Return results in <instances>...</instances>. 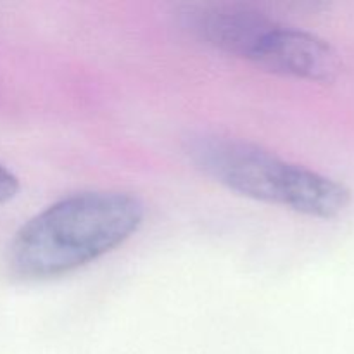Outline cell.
<instances>
[{
  "label": "cell",
  "instance_id": "obj_1",
  "mask_svg": "<svg viewBox=\"0 0 354 354\" xmlns=\"http://www.w3.org/2000/svg\"><path fill=\"white\" fill-rule=\"evenodd\" d=\"M144 218L145 204L130 192L73 194L35 214L16 232L7 265L23 280L68 275L127 242Z\"/></svg>",
  "mask_w": 354,
  "mask_h": 354
},
{
  "label": "cell",
  "instance_id": "obj_2",
  "mask_svg": "<svg viewBox=\"0 0 354 354\" xmlns=\"http://www.w3.org/2000/svg\"><path fill=\"white\" fill-rule=\"evenodd\" d=\"M185 151L204 175L251 199L324 220L337 218L351 204L346 185L248 140L196 133L187 138Z\"/></svg>",
  "mask_w": 354,
  "mask_h": 354
},
{
  "label": "cell",
  "instance_id": "obj_3",
  "mask_svg": "<svg viewBox=\"0 0 354 354\" xmlns=\"http://www.w3.org/2000/svg\"><path fill=\"white\" fill-rule=\"evenodd\" d=\"M183 30L225 54L254 62L279 21L244 3H192L178 10Z\"/></svg>",
  "mask_w": 354,
  "mask_h": 354
},
{
  "label": "cell",
  "instance_id": "obj_4",
  "mask_svg": "<svg viewBox=\"0 0 354 354\" xmlns=\"http://www.w3.org/2000/svg\"><path fill=\"white\" fill-rule=\"evenodd\" d=\"M252 64L270 73L330 83L341 75L342 61L328 41L299 28L279 23Z\"/></svg>",
  "mask_w": 354,
  "mask_h": 354
},
{
  "label": "cell",
  "instance_id": "obj_5",
  "mask_svg": "<svg viewBox=\"0 0 354 354\" xmlns=\"http://www.w3.org/2000/svg\"><path fill=\"white\" fill-rule=\"evenodd\" d=\"M19 192V180L10 169L0 165V204L9 203Z\"/></svg>",
  "mask_w": 354,
  "mask_h": 354
}]
</instances>
